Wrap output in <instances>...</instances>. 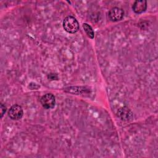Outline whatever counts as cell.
I'll return each mask as SVG.
<instances>
[{
  "mask_svg": "<svg viewBox=\"0 0 158 158\" xmlns=\"http://www.w3.org/2000/svg\"><path fill=\"white\" fill-rule=\"evenodd\" d=\"M63 27L67 32L75 33L79 29V23L74 17L67 16L64 20Z\"/></svg>",
  "mask_w": 158,
  "mask_h": 158,
  "instance_id": "6da1fadb",
  "label": "cell"
},
{
  "mask_svg": "<svg viewBox=\"0 0 158 158\" xmlns=\"http://www.w3.org/2000/svg\"><path fill=\"white\" fill-rule=\"evenodd\" d=\"M66 92L72 93L73 94H81L83 93H89V90L85 87H78V86H72L68 87L65 89Z\"/></svg>",
  "mask_w": 158,
  "mask_h": 158,
  "instance_id": "52a82bcc",
  "label": "cell"
},
{
  "mask_svg": "<svg viewBox=\"0 0 158 158\" xmlns=\"http://www.w3.org/2000/svg\"><path fill=\"white\" fill-rule=\"evenodd\" d=\"M40 102L44 109H52L56 104L55 96L51 93H47L41 97Z\"/></svg>",
  "mask_w": 158,
  "mask_h": 158,
  "instance_id": "7a4b0ae2",
  "label": "cell"
},
{
  "mask_svg": "<svg viewBox=\"0 0 158 158\" xmlns=\"http://www.w3.org/2000/svg\"><path fill=\"white\" fill-rule=\"evenodd\" d=\"M23 115L22 107L18 104H14L11 106L8 111V115L12 120H19L23 117Z\"/></svg>",
  "mask_w": 158,
  "mask_h": 158,
  "instance_id": "3957f363",
  "label": "cell"
},
{
  "mask_svg": "<svg viewBox=\"0 0 158 158\" xmlns=\"http://www.w3.org/2000/svg\"><path fill=\"white\" fill-rule=\"evenodd\" d=\"M133 10L136 14H141L144 12L147 8V2L146 1H136L133 5Z\"/></svg>",
  "mask_w": 158,
  "mask_h": 158,
  "instance_id": "8992f818",
  "label": "cell"
},
{
  "mask_svg": "<svg viewBox=\"0 0 158 158\" xmlns=\"http://www.w3.org/2000/svg\"><path fill=\"white\" fill-rule=\"evenodd\" d=\"M124 15V11L121 8L115 7L112 8L109 12V17L112 21L117 22L121 20Z\"/></svg>",
  "mask_w": 158,
  "mask_h": 158,
  "instance_id": "277c9868",
  "label": "cell"
},
{
  "mask_svg": "<svg viewBox=\"0 0 158 158\" xmlns=\"http://www.w3.org/2000/svg\"><path fill=\"white\" fill-rule=\"evenodd\" d=\"M0 109H1V118L2 117L3 115L4 114V113L6 111V107L3 104H1V106H0Z\"/></svg>",
  "mask_w": 158,
  "mask_h": 158,
  "instance_id": "9c48e42d",
  "label": "cell"
},
{
  "mask_svg": "<svg viewBox=\"0 0 158 158\" xmlns=\"http://www.w3.org/2000/svg\"><path fill=\"white\" fill-rule=\"evenodd\" d=\"M83 28L85 31V33H86L87 36L91 38V39H93L94 38V32L92 28V27L88 25V23H84L83 24Z\"/></svg>",
  "mask_w": 158,
  "mask_h": 158,
  "instance_id": "ba28073f",
  "label": "cell"
},
{
  "mask_svg": "<svg viewBox=\"0 0 158 158\" xmlns=\"http://www.w3.org/2000/svg\"><path fill=\"white\" fill-rule=\"evenodd\" d=\"M48 77L50 78V80H57L58 79V76L56 73H51Z\"/></svg>",
  "mask_w": 158,
  "mask_h": 158,
  "instance_id": "30bf717a",
  "label": "cell"
},
{
  "mask_svg": "<svg viewBox=\"0 0 158 158\" xmlns=\"http://www.w3.org/2000/svg\"><path fill=\"white\" fill-rule=\"evenodd\" d=\"M118 116L124 121H128L133 118V113L127 107H123L118 110Z\"/></svg>",
  "mask_w": 158,
  "mask_h": 158,
  "instance_id": "5b68a950",
  "label": "cell"
}]
</instances>
